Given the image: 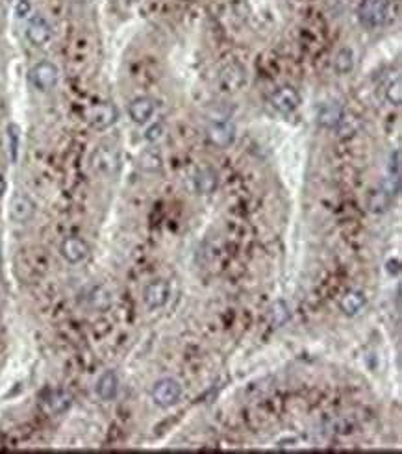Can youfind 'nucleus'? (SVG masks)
<instances>
[{"mask_svg": "<svg viewBox=\"0 0 402 454\" xmlns=\"http://www.w3.org/2000/svg\"><path fill=\"white\" fill-rule=\"evenodd\" d=\"M391 6L390 0H361L358 8V19L369 30H377L388 25Z\"/></svg>", "mask_w": 402, "mask_h": 454, "instance_id": "nucleus-1", "label": "nucleus"}, {"mask_svg": "<svg viewBox=\"0 0 402 454\" xmlns=\"http://www.w3.org/2000/svg\"><path fill=\"white\" fill-rule=\"evenodd\" d=\"M121 151L113 145H100L91 154L93 171L100 176H115L121 169Z\"/></svg>", "mask_w": 402, "mask_h": 454, "instance_id": "nucleus-2", "label": "nucleus"}, {"mask_svg": "<svg viewBox=\"0 0 402 454\" xmlns=\"http://www.w3.org/2000/svg\"><path fill=\"white\" fill-rule=\"evenodd\" d=\"M30 82L39 93H50L60 82V69L52 61H39L30 69Z\"/></svg>", "mask_w": 402, "mask_h": 454, "instance_id": "nucleus-3", "label": "nucleus"}, {"mask_svg": "<svg viewBox=\"0 0 402 454\" xmlns=\"http://www.w3.org/2000/svg\"><path fill=\"white\" fill-rule=\"evenodd\" d=\"M182 397V384L175 378H161L150 389V399L159 408H171Z\"/></svg>", "mask_w": 402, "mask_h": 454, "instance_id": "nucleus-4", "label": "nucleus"}, {"mask_svg": "<svg viewBox=\"0 0 402 454\" xmlns=\"http://www.w3.org/2000/svg\"><path fill=\"white\" fill-rule=\"evenodd\" d=\"M300 102H302L300 93L293 85H282L278 89H274L269 97V106L280 116H291L293 111L299 109Z\"/></svg>", "mask_w": 402, "mask_h": 454, "instance_id": "nucleus-5", "label": "nucleus"}, {"mask_svg": "<svg viewBox=\"0 0 402 454\" xmlns=\"http://www.w3.org/2000/svg\"><path fill=\"white\" fill-rule=\"evenodd\" d=\"M217 85L223 93H238L247 85V69L239 63L223 67L217 76Z\"/></svg>", "mask_w": 402, "mask_h": 454, "instance_id": "nucleus-6", "label": "nucleus"}, {"mask_svg": "<svg viewBox=\"0 0 402 454\" xmlns=\"http://www.w3.org/2000/svg\"><path fill=\"white\" fill-rule=\"evenodd\" d=\"M86 119L89 127L95 130H108L119 119V111L111 102H98L93 104L91 108L86 111Z\"/></svg>", "mask_w": 402, "mask_h": 454, "instance_id": "nucleus-7", "label": "nucleus"}, {"mask_svg": "<svg viewBox=\"0 0 402 454\" xmlns=\"http://www.w3.org/2000/svg\"><path fill=\"white\" fill-rule=\"evenodd\" d=\"M26 39L32 47H45L52 39V26L43 15H32L26 25Z\"/></svg>", "mask_w": 402, "mask_h": 454, "instance_id": "nucleus-8", "label": "nucleus"}, {"mask_svg": "<svg viewBox=\"0 0 402 454\" xmlns=\"http://www.w3.org/2000/svg\"><path fill=\"white\" fill-rule=\"evenodd\" d=\"M60 255L71 266H78V263H82L89 256V245L82 237H65L60 245Z\"/></svg>", "mask_w": 402, "mask_h": 454, "instance_id": "nucleus-9", "label": "nucleus"}, {"mask_svg": "<svg viewBox=\"0 0 402 454\" xmlns=\"http://www.w3.org/2000/svg\"><path fill=\"white\" fill-rule=\"evenodd\" d=\"M171 297V285L167 280H154L143 291V301L148 310L164 308Z\"/></svg>", "mask_w": 402, "mask_h": 454, "instance_id": "nucleus-10", "label": "nucleus"}, {"mask_svg": "<svg viewBox=\"0 0 402 454\" xmlns=\"http://www.w3.org/2000/svg\"><path fill=\"white\" fill-rule=\"evenodd\" d=\"M36 215V202L25 193H15L10 200V217L13 223L25 224Z\"/></svg>", "mask_w": 402, "mask_h": 454, "instance_id": "nucleus-11", "label": "nucleus"}, {"mask_svg": "<svg viewBox=\"0 0 402 454\" xmlns=\"http://www.w3.org/2000/svg\"><path fill=\"white\" fill-rule=\"evenodd\" d=\"M206 136L212 145L226 149L236 141V125L230 121H215L208 127Z\"/></svg>", "mask_w": 402, "mask_h": 454, "instance_id": "nucleus-12", "label": "nucleus"}, {"mask_svg": "<svg viewBox=\"0 0 402 454\" xmlns=\"http://www.w3.org/2000/svg\"><path fill=\"white\" fill-rule=\"evenodd\" d=\"M156 111V100L150 97H137L129 104V116L135 125H145L153 119Z\"/></svg>", "mask_w": 402, "mask_h": 454, "instance_id": "nucleus-13", "label": "nucleus"}, {"mask_svg": "<svg viewBox=\"0 0 402 454\" xmlns=\"http://www.w3.org/2000/svg\"><path fill=\"white\" fill-rule=\"evenodd\" d=\"M95 391H97L98 399L104 402H110L119 393V376L115 371H104L102 375L98 376L97 384H95Z\"/></svg>", "mask_w": 402, "mask_h": 454, "instance_id": "nucleus-14", "label": "nucleus"}, {"mask_svg": "<svg viewBox=\"0 0 402 454\" xmlns=\"http://www.w3.org/2000/svg\"><path fill=\"white\" fill-rule=\"evenodd\" d=\"M71 404H73V397L67 391H61V389L50 391L47 395V399L43 400L45 412L49 413V415H60V413L67 412Z\"/></svg>", "mask_w": 402, "mask_h": 454, "instance_id": "nucleus-15", "label": "nucleus"}, {"mask_svg": "<svg viewBox=\"0 0 402 454\" xmlns=\"http://www.w3.org/2000/svg\"><path fill=\"white\" fill-rule=\"evenodd\" d=\"M195 189L201 195H212L219 186V176L212 167H202L195 173Z\"/></svg>", "mask_w": 402, "mask_h": 454, "instance_id": "nucleus-16", "label": "nucleus"}, {"mask_svg": "<svg viewBox=\"0 0 402 454\" xmlns=\"http://www.w3.org/2000/svg\"><path fill=\"white\" fill-rule=\"evenodd\" d=\"M366 304H367V299L364 291L350 290L343 295L342 303H339V308H342V312L345 315L354 317V315H358L361 310L366 308Z\"/></svg>", "mask_w": 402, "mask_h": 454, "instance_id": "nucleus-17", "label": "nucleus"}, {"mask_svg": "<svg viewBox=\"0 0 402 454\" xmlns=\"http://www.w3.org/2000/svg\"><path fill=\"white\" fill-rule=\"evenodd\" d=\"M343 108L337 102H326L319 108L317 114V122L323 128H335L337 122L342 121Z\"/></svg>", "mask_w": 402, "mask_h": 454, "instance_id": "nucleus-18", "label": "nucleus"}, {"mask_svg": "<svg viewBox=\"0 0 402 454\" xmlns=\"http://www.w3.org/2000/svg\"><path fill=\"white\" fill-rule=\"evenodd\" d=\"M391 202H393V197H391L384 188H380L371 191L367 206H369V212L377 213V215H382V213L390 212Z\"/></svg>", "mask_w": 402, "mask_h": 454, "instance_id": "nucleus-19", "label": "nucleus"}, {"mask_svg": "<svg viewBox=\"0 0 402 454\" xmlns=\"http://www.w3.org/2000/svg\"><path fill=\"white\" fill-rule=\"evenodd\" d=\"M137 164L146 173H156L164 167V156L159 149H145L137 158Z\"/></svg>", "mask_w": 402, "mask_h": 454, "instance_id": "nucleus-20", "label": "nucleus"}, {"mask_svg": "<svg viewBox=\"0 0 402 454\" xmlns=\"http://www.w3.org/2000/svg\"><path fill=\"white\" fill-rule=\"evenodd\" d=\"M354 50L348 47H343L342 50H337V54L334 58V71L339 76H347L354 71Z\"/></svg>", "mask_w": 402, "mask_h": 454, "instance_id": "nucleus-21", "label": "nucleus"}, {"mask_svg": "<svg viewBox=\"0 0 402 454\" xmlns=\"http://www.w3.org/2000/svg\"><path fill=\"white\" fill-rule=\"evenodd\" d=\"M6 136H8V151H10V160H12V164H15L19 158V147H21V133H19V127L15 125V122L8 125Z\"/></svg>", "mask_w": 402, "mask_h": 454, "instance_id": "nucleus-22", "label": "nucleus"}, {"mask_svg": "<svg viewBox=\"0 0 402 454\" xmlns=\"http://www.w3.org/2000/svg\"><path fill=\"white\" fill-rule=\"evenodd\" d=\"M386 98L388 102L393 106H401L402 102V80L401 76H395V80H391L388 87H386Z\"/></svg>", "mask_w": 402, "mask_h": 454, "instance_id": "nucleus-23", "label": "nucleus"}, {"mask_svg": "<svg viewBox=\"0 0 402 454\" xmlns=\"http://www.w3.org/2000/svg\"><path fill=\"white\" fill-rule=\"evenodd\" d=\"M335 128H337V132H339L342 138H348V136H354V133L358 132L359 121L356 119V117L345 116V114H343L342 121L337 122V127Z\"/></svg>", "mask_w": 402, "mask_h": 454, "instance_id": "nucleus-24", "label": "nucleus"}, {"mask_svg": "<svg viewBox=\"0 0 402 454\" xmlns=\"http://www.w3.org/2000/svg\"><path fill=\"white\" fill-rule=\"evenodd\" d=\"M287 319H289V312H287V306L282 303V301H278V303L273 306V327L274 328L282 327V325H284Z\"/></svg>", "mask_w": 402, "mask_h": 454, "instance_id": "nucleus-25", "label": "nucleus"}, {"mask_svg": "<svg viewBox=\"0 0 402 454\" xmlns=\"http://www.w3.org/2000/svg\"><path fill=\"white\" fill-rule=\"evenodd\" d=\"M13 13L17 19H26L32 15V2L30 0H15Z\"/></svg>", "mask_w": 402, "mask_h": 454, "instance_id": "nucleus-26", "label": "nucleus"}, {"mask_svg": "<svg viewBox=\"0 0 402 454\" xmlns=\"http://www.w3.org/2000/svg\"><path fill=\"white\" fill-rule=\"evenodd\" d=\"M390 176L401 178V151L391 152L390 158Z\"/></svg>", "mask_w": 402, "mask_h": 454, "instance_id": "nucleus-27", "label": "nucleus"}, {"mask_svg": "<svg viewBox=\"0 0 402 454\" xmlns=\"http://www.w3.org/2000/svg\"><path fill=\"white\" fill-rule=\"evenodd\" d=\"M161 136H164V125L158 122V125H153V127L146 130L145 140L150 141V143H154V141H158Z\"/></svg>", "mask_w": 402, "mask_h": 454, "instance_id": "nucleus-28", "label": "nucleus"}, {"mask_svg": "<svg viewBox=\"0 0 402 454\" xmlns=\"http://www.w3.org/2000/svg\"><path fill=\"white\" fill-rule=\"evenodd\" d=\"M6 189H8L6 176H4V173H0V199L4 197V193H6Z\"/></svg>", "mask_w": 402, "mask_h": 454, "instance_id": "nucleus-29", "label": "nucleus"}, {"mask_svg": "<svg viewBox=\"0 0 402 454\" xmlns=\"http://www.w3.org/2000/svg\"><path fill=\"white\" fill-rule=\"evenodd\" d=\"M6 114V106H4V100L0 98V119H2V116Z\"/></svg>", "mask_w": 402, "mask_h": 454, "instance_id": "nucleus-30", "label": "nucleus"}]
</instances>
